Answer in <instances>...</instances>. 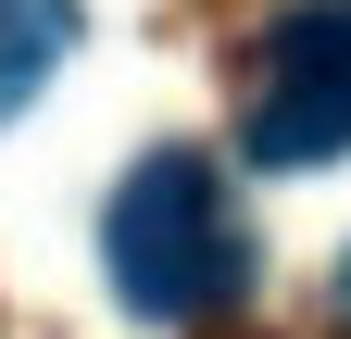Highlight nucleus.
<instances>
[{
	"instance_id": "1",
	"label": "nucleus",
	"mask_w": 351,
	"mask_h": 339,
	"mask_svg": "<svg viewBox=\"0 0 351 339\" xmlns=\"http://www.w3.org/2000/svg\"><path fill=\"white\" fill-rule=\"evenodd\" d=\"M101 264L125 289V314L201 327V314L239 302L251 239H239V214H226V189H213L201 151H151V163H125V189H113V214H101Z\"/></svg>"
},
{
	"instance_id": "2",
	"label": "nucleus",
	"mask_w": 351,
	"mask_h": 339,
	"mask_svg": "<svg viewBox=\"0 0 351 339\" xmlns=\"http://www.w3.org/2000/svg\"><path fill=\"white\" fill-rule=\"evenodd\" d=\"M351 151V0H301L263 38V89H251V163H339Z\"/></svg>"
},
{
	"instance_id": "3",
	"label": "nucleus",
	"mask_w": 351,
	"mask_h": 339,
	"mask_svg": "<svg viewBox=\"0 0 351 339\" xmlns=\"http://www.w3.org/2000/svg\"><path fill=\"white\" fill-rule=\"evenodd\" d=\"M75 0H0V126H13L38 89L63 75V51H75Z\"/></svg>"
},
{
	"instance_id": "4",
	"label": "nucleus",
	"mask_w": 351,
	"mask_h": 339,
	"mask_svg": "<svg viewBox=\"0 0 351 339\" xmlns=\"http://www.w3.org/2000/svg\"><path fill=\"white\" fill-rule=\"evenodd\" d=\"M339 314H351V264H339Z\"/></svg>"
}]
</instances>
